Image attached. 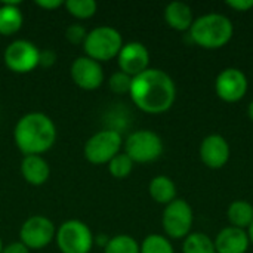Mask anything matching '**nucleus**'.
Masks as SVG:
<instances>
[{
	"label": "nucleus",
	"instance_id": "nucleus-11",
	"mask_svg": "<svg viewBox=\"0 0 253 253\" xmlns=\"http://www.w3.org/2000/svg\"><path fill=\"white\" fill-rule=\"evenodd\" d=\"M249 87V82L246 74L240 68H225L222 70L215 80L216 95L225 102H237L240 101Z\"/></svg>",
	"mask_w": 253,
	"mask_h": 253
},
{
	"label": "nucleus",
	"instance_id": "nucleus-14",
	"mask_svg": "<svg viewBox=\"0 0 253 253\" xmlns=\"http://www.w3.org/2000/svg\"><path fill=\"white\" fill-rule=\"evenodd\" d=\"M230 156V144L222 135H208L200 144V159L209 169L224 168L228 163Z\"/></svg>",
	"mask_w": 253,
	"mask_h": 253
},
{
	"label": "nucleus",
	"instance_id": "nucleus-33",
	"mask_svg": "<svg viewBox=\"0 0 253 253\" xmlns=\"http://www.w3.org/2000/svg\"><path fill=\"white\" fill-rule=\"evenodd\" d=\"M248 114H249V119L253 122V99L251 101L249 107H248Z\"/></svg>",
	"mask_w": 253,
	"mask_h": 253
},
{
	"label": "nucleus",
	"instance_id": "nucleus-19",
	"mask_svg": "<svg viewBox=\"0 0 253 253\" xmlns=\"http://www.w3.org/2000/svg\"><path fill=\"white\" fill-rule=\"evenodd\" d=\"M148 193L156 203L166 206L176 199V185L169 176L157 175L150 181Z\"/></svg>",
	"mask_w": 253,
	"mask_h": 253
},
{
	"label": "nucleus",
	"instance_id": "nucleus-8",
	"mask_svg": "<svg viewBox=\"0 0 253 253\" xmlns=\"http://www.w3.org/2000/svg\"><path fill=\"white\" fill-rule=\"evenodd\" d=\"M194 213L190 203L184 199H175L166 205L162 216V225L169 239L181 240L185 239L193 227Z\"/></svg>",
	"mask_w": 253,
	"mask_h": 253
},
{
	"label": "nucleus",
	"instance_id": "nucleus-26",
	"mask_svg": "<svg viewBox=\"0 0 253 253\" xmlns=\"http://www.w3.org/2000/svg\"><path fill=\"white\" fill-rule=\"evenodd\" d=\"M132 79L130 76H127L123 71H116L111 74L110 80H108V86L114 93L123 95V93H129L130 92V86H132Z\"/></svg>",
	"mask_w": 253,
	"mask_h": 253
},
{
	"label": "nucleus",
	"instance_id": "nucleus-31",
	"mask_svg": "<svg viewBox=\"0 0 253 253\" xmlns=\"http://www.w3.org/2000/svg\"><path fill=\"white\" fill-rule=\"evenodd\" d=\"M36 4L43 9H47V10H53L56 7H61L64 4V1H61V0H37Z\"/></svg>",
	"mask_w": 253,
	"mask_h": 253
},
{
	"label": "nucleus",
	"instance_id": "nucleus-20",
	"mask_svg": "<svg viewBox=\"0 0 253 253\" xmlns=\"http://www.w3.org/2000/svg\"><path fill=\"white\" fill-rule=\"evenodd\" d=\"M231 227L248 230L253 222V205L248 200H234L227 211Z\"/></svg>",
	"mask_w": 253,
	"mask_h": 253
},
{
	"label": "nucleus",
	"instance_id": "nucleus-35",
	"mask_svg": "<svg viewBox=\"0 0 253 253\" xmlns=\"http://www.w3.org/2000/svg\"><path fill=\"white\" fill-rule=\"evenodd\" d=\"M3 251V242H1V239H0V253Z\"/></svg>",
	"mask_w": 253,
	"mask_h": 253
},
{
	"label": "nucleus",
	"instance_id": "nucleus-25",
	"mask_svg": "<svg viewBox=\"0 0 253 253\" xmlns=\"http://www.w3.org/2000/svg\"><path fill=\"white\" fill-rule=\"evenodd\" d=\"M133 169V162L130 160V157L125 153H119L110 163H108V170L110 173L117 178V179H123L126 176L130 175Z\"/></svg>",
	"mask_w": 253,
	"mask_h": 253
},
{
	"label": "nucleus",
	"instance_id": "nucleus-24",
	"mask_svg": "<svg viewBox=\"0 0 253 253\" xmlns=\"http://www.w3.org/2000/svg\"><path fill=\"white\" fill-rule=\"evenodd\" d=\"M64 6L70 15L77 19H87L96 13L98 4L95 0H67Z\"/></svg>",
	"mask_w": 253,
	"mask_h": 253
},
{
	"label": "nucleus",
	"instance_id": "nucleus-32",
	"mask_svg": "<svg viewBox=\"0 0 253 253\" xmlns=\"http://www.w3.org/2000/svg\"><path fill=\"white\" fill-rule=\"evenodd\" d=\"M108 240H110V239H108V236H105V234H98L96 237H93V242H95L98 246H101L102 249L107 246Z\"/></svg>",
	"mask_w": 253,
	"mask_h": 253
},
{
	"label": "nucleus",
	"instance_id": "nucleus-9",
	"mask_svg": "<svg viewBox=\"0 0 253 253\" xmlns=\"http://www.w3.org/2000/svg\"><path fill=\"white\" fill-rule=\"evenodd\" d=\"M40 49L30 40L18 39L7 44L4 49V64L6 67L18 74L30 73L39 67Z\"/></svg>",
	"mask_w": 253,
	"mask_h": 253
},
{
	"label": "nucleus",
	"instance_id": "nucleus-3",
	"mask_svg": "<svg viewBox=\"0 0 253 253\" xmlns=\"http://www.w3.org/2000/svg\"><path fill=\"white\" fill-rule=\"evenodd\" d=\"M190 31L191 40L205 49H219L225 46L234 34L231 19L222 13H206L194 19Z\"/></svg>",
	"mask_w": 253,
	"mask_h": 253
},
{
	"label": "nucleus",
	"instance_id": "nucleus-30",
	"mask_svg": "<svg viewBox=\"0 0 253 253\" xmlns=\"http://www.w3.org/2000/svg\"><path fill=\"white\" fill-rule=\"evenodd\" d=\"M30 249L22 245L21 242H13V243H9L7 246H3V251L1 253H28Z\"/></svg>",
	"mask_w": 253,
	"mask_h": 253
},
{
	"label": "nucleus",
	"instance_id": "nucleus-5",
	"mask_svg": "<svg viewBox=\"0 0 253 253\" xmlns=\"http://www.w3.org/2000/svg\"><path fill=\"white\" fill-rule=\"evenodd\" d=\"M55 240L62 253H89L95 243L90 228L79 219L62 222L56 230Z\"/></svg>",
	"mask_w": 253,
	"mask_h": 253
},
{
	"label": "nucleus",
	"instance_id": "nucleus-2",
	"mask_svg": "<svg viewBox=\"0 0 253 253\" xmlns=\"http://www.w3.org/2000/svg\"><path fill=\"white\" fill-rule=\"evenodd\" d=\"M13 139L22 154L40 156L55 144L56 127L47 114L28 113L16 122Z\"/></svg>",
	"mask_w": 253,
	"mask_h": 253
},
{
	"label": "nucleus",
	"instance_id": "nucleus-27",
	"mask_svg": "<svg viewBox=\"0 0 253 253\" xmlns=\"http://www.w3.org/2000/svg\"><path fill=\"white\" fill-rule=\"evenodd\" d=\"M86 36H87V31L80 24H71L65 30V37L73 44H83L86 40Z\"/></svg>",
	"mask_w": 253,
	"mask_h": 253
},
{
	"label": "nucleus",
	"instance_id": "nucleus-6",
	"mask_svg": "<svg viewBox=\"0 0 253 253\" xmlns=\"http://www.w3.org/2000/svg\"><path fill=\"white\" fill-rule=\"evenodd\" d=\"M123 145L122 135L117 130L105 129L93 133L84 144L83 153L87 162L92 165H108Z\"/></svg>",
	"mask_w": 253,
	"mask_h": 253
},
{
	"label": "nucleus",
	"instance_id": "nucleus-21",
	"mask_svg": "<svg viewBox=\"0 0 253 253\" xmlns=\"http://www.w3.org/2000/svg\"><path fill=\"white\" fill-rule=\"evenodd\" d=\"M184 253H216L213 240L205 233H190L184 239Z\"/></svg>",
	"mask_w": 253,
	"mask_h": 253
},
{
	"label": "nucleus",
	"instance_id": "nucleus-10",
	"mask_svg": "<svg viewBox=\"0 0 253 253\" xmlns=\"http://www.w3.org/2000/svg\"><path fill=\"white\" fill-rule=\"evenodd\" d=\"M56 234V228L53 222L42 215L30 216L19 230V242L25 245L28 249H43L46 248Z\"/></svg>",
	"mask_w": 253,
	"mask_h": 253
},
{
	"label": "nucleus",
	"instance_id": "nucleus-12",
	"mask_svg": "<svg viewBox=\"0 0 253 253\" xmlns=\"http://www.w3.org/2000/svg\"><path fill=\"white\" fill-rule=\"evenodd\" d=\"M70 74L73 82L84 90L98 89L104 83V70L101 64L86 55L73 61Z\"/></svg>",
	"mask_w": 253,
	"mask_h": 253
},
{
	"label": "nucleus",
	"instance_id": "nucleus-23",
	"mask_svg": "<svg viewBox=\"0 0 253 253\" xmlns=\"http://www.w3.org/2000/svg\"><path fill=\"white\" fill-rule=\"evenodd\" d=\"M139 253H175L170 240L162 234H150L139 245Z\"/></svg>",
	"mask_w": 253,
	"mask_h": 253
},
{
	"label": "nucleus",
	"instance_id": "nucleus-17",
	"mask_svg": "<svg viewBox=\"0 0 253 253\" xmlns=\"http://www.w3.org/2000/svg\"><path fill=\"white\" fill-rule=\"evenodd\" d=\"M165 21L176 31H188L194 22L193 9L184 1H170L165 7Z\"/></svg>",
	"mask_w": 253,
	"mask_h": 253
},
{
	"label": "nucleus",
	"instance_id": "nucleus-22",
	"mask_svg": "<svg viewBox=\"0 0 253 253\" xmlns=\"http://www.w3.org/2000/svg\"><path fill=\"white\" fill-rule=\"evenodd\" d=\"M104 253H139V243L127 234H119L108 240Z\"/></svg>",
	"mask_w": 253,
	"mask_h": 253
},
{
	"label": "nucleus",
	"instance_id": "nucleus-28",
	"mask_svg": "<svg viewBox=\"0 0 253 253\" xmlns=\"http://www.w3.org/2000/svg\"><path fill=\"white\" fill-rule=\"evenodd\" d=\"M56 61V53L52 49H44L40 50V56H39V65L40 67H52Z\"/></svg>",
	"mask_w": 253,
	"mask_h": 253
},
{
	"label": "nucleus",
	"instance_id": "nucleus-34",
	"mask_svg": "<svg viewBox=\"0 0 253 253\" xmlns=\"http://www.w3.org/2000/svg\"><path fill=\"white\" fill-rule=\"evenodd\" d=\"M248 236H249V242L253 245V222L251 224V227L248 228Z\"/></svg>",
	"mask_w": 253,
	"mask_h": 253
},
{
	"label": "nucleus",
	"instance_id": "nucleus-4",
	"mask_svg": "<svg viewBox=\"0 0 253 253\" xmlns=\"http://www.w3.org/2000/svg\"><path fill=\"white\" fill-rule=\"evenodd\" d=\"M123 44L125 43L119 30L110 25H101L87 33L83 47L86 56L102 62L117 58Z\"/></svg>",
	"mask_w": 253,
	"mask_h": 253
},
{
	"label": "nucleus",
	"instance_id": "nucleus-7",
	"mask_svg": "<svg viewBox=\"0 0 253 253\" xmlns=\"http://www.w3.org/2000/svg\"><path fill=\"white\" fill-rule=\"evenodd\" d=\"M163 153L162 138L148 129H141L130 133L125 141V154L133 163H150L157 160Z\"/></svg>",
	"mask_w": 253,
	"mask_h": 253
},
{
	"label": "nucleus",
	"instance_id": "nucleus-18",
	"mask_svg": "<svg viewBox=\"0 0 253 253\" xmlns=\"http://www.w3.org/2000/svg\"><path fill=\"white\" fill-rule=\"evenodd\" d=\"M19 1H3L0 4V34L12 36L22 27L24 16L19 9Z\"/></svg>",
	"mask_w": 253,
	"mask_h": 253
},
{
	"label": "nucleus",
	"instance_id": "nucleus-13",
	"mask_svg": "<svg viewBox=\"0 0 253 253\" xmlns=\"http://www.w3.org/2000/svg\"><path fill=\"white\" fill-rule=\"evenodd\" d=\"M117 62L120 71L126 73L130 77H135L145 71L150 64V52L147 46L141 42L125 43L117 55Z\"/></svg>",
	"mask_w": 253,
	"mask_h": 253
},
{
	"label": "nucleus",
	"instance_id": "nucleus-15",
	"mask_svg": "<svg viewBox=\"0 0 253 253\" xmlns=\"http://www.w3.org/2000/svg\"><path fill=\"white\" fill-rule=\"evenodd\" d=\"M216 253H246L249 249V236L246 230L225 227L213 240Z\"/></svg>",
	"mask_w": 253,
	"mask_h": 253
},
{
	"label": "nucleus",
	"instance_id": "nucleus-16",
	"mask_svg": "<svg viewBox=\"0 0 253 253\" xmlns=\"http://www.w3.org/2000/svg\"><path fill=\"white\" fill-rule=\"evenodd\" d=\"M21 175L31 185H43L50 175V168L42 156H24L21 160Z\"/></svg>",
	"mask_w": 253,
	"mask_h": 253
},
{
	"label": "nucleus",
	"instance_id": "nucleus-29",
	"mask_svg": "<svg viewBox=\"0 0 253 253\" xmlns=\"http://www.w3.org/2000/svg\"><path fill=\"white\" fill-rule=\"evenodd\" d=\"M227 6L237 12H248L253 7V0H227Z\"/></svg>",
	"mask_w": 253,
	"mask_h": 253
},
{
	"label": "nucleus",
	"instance_id": "nucleus-1",
	"mask_svg": "<svg viewBox=\"0 0 253 253\" xmlns=\"http://www.w3.org/2000/svg\"><path fill=\"white\" fill-rule=\"evenodd\" d=\"M129 95L144 113L162 114L172 108L176 99V86L166 71L147 68L132 79Z\"/></svg>",
	"mask_w": 253,
	"mask_h": 253
}]
</instances>
